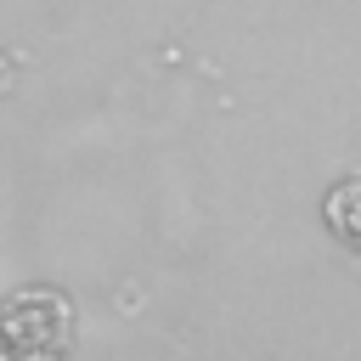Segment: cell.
<instances>
[{"label":"cell","instance_id":"6da1fadb","mask_svg":"<svg viewBox=\"0 0 361 361\" xmlns=\"http://www.w3.org/2000/svg\"><path fill=\"white\" fill-rule=\"evenodd\" d=\"M73 350V305L56 288H11L0 299L6 361H62Z\"/></svg>","mask_w":361,"mask_h":361},{"label":"cell","instance_id":"7a4b0ae2","mask_svg":"<svg viewBox=\"0 0 361 361\" xmlns=\"http://www.w3.org/2000/svg\"><path fill=\"white\" fill-rule=\"evenodd\" d=\"M327 226H333L338 237H361V180L333 186V197H327Z\"/></svg>","mask_w":361,"mask_h":361}]
</instances>
